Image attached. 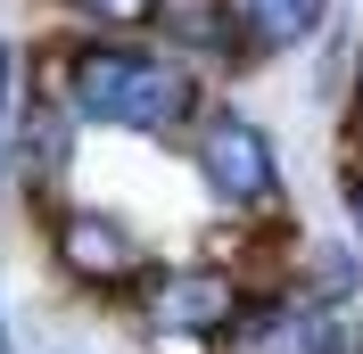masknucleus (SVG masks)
Instances as JSON below:
<instances>
[{"label":"nucleus","mask_w":363,"mask_h":354,"mask_svg":"<svg viewBox=\"0 0 363 354\" xmlns=\"http://www.w3.org/2000/svg\"><path fill=\"white\" fill-rule=\"evenodd\" d=\"M0 354H17V330H9V321H0Z\"/></svg>","instance_id":"14"},{"label":"nucleus","mask_w":363,"mask_h":354,"mask_svg":"<svg viewBox=\"0 0 363 354\" xmlns=\"http://www.w3.org/2000/svg\"><path fill=\"white\" fill-rule=\"evenodd\" d=\"M17 198V173H9V115H0V206Z\"/></svg>","instance_id":"13"},{"label":"nucleus","mask_w":363,"mask_h":354,"mask_svg":"<svg viewBox=\"0 0 363 354\" xmlns=\"http://www.w3.org/2000/svg\"><path fill=\"white\" fill-rule=\"evenodd\" d=\"M58 17V33H116V42H157L165 0H33Z\"/></svg>","instance_id":"9"},{"label":"nucleus","mask_w":363,"mask_h":354,"mask_svg":"<svg viewBox=\"0 0 363 354\" xmlns=\"http://www.w3.org/2000/svg\"><path fill=\"white\" fill-rule=\"evenodd\" d=\"M42 67L58 99L74 108L83 132L108 140H149V149H182V132L206 115L215 83L165 42H116V33H50Z\"/></svg>","instance_id":"1"},{"label":"nucleus","mask_w":363,"mask_h":354,"mask_svg":"<svg viewBox=\"0 0 363 354\" xmlns=\"http://www.w3.org/2000/svg\"><path fill=\"white\" fill-rule=\"evenodd\" d=\"M83 124H74V108L58 99V83H50L42 67V42H33V83H25V108L9 115V173H17V198L25 222H42L50 206L74 198V165H83Z\"/></svg>","instance_id":"5"},{"label":"nucleus","mask_w":363,"mask_h":354,"mask_svg":"<svg viewBox=\"0 0 363 354\" xmlns=\"http://www.w3.org/2000/svg\"><path fill=\"white\" fill-rule=\"evenodd\" d=\"M182 173L199 181V198L215 206L223 222H272V215H297L289 206V156H281V132L264 115H248L231 91L206 99V115L182 132Z\"/></svg>","instance_id":"2"},{"label":"nucleus","mask_w":363,"mask_h":354,"mask_svg":"<svg viewBox=\"0 0 363 354\" xmlns=\"http://www.w3.org/2000/svg\"><path fill=\"white\" fill-rule=\"evenodd\" d=\"M281 288L289 297H306V305H363V247L347 239H330V231H306L297 239V256H289V272H281Z\"/></svg>","instance_id":"7"},{"label":"nucleus","mask_w":363,"mask_h":354,"mask_svg":"<svg viewBox=\"0 0 363 354\" xmlns=\"http://www.w3.org/2000/svg\"><path fill=\"white\" fill-rule=\"evenodd\" d=\"M248 297H256L248 272H231L223 256L190 247V256H157V264H149V280L124 297V321H133V330H182V338L240 346Z\"/></svg>","instance_id":"4"},{"label":"nucleus","mask_w":363,"mask_h":354,"mask_svg":"<svg viewBox=\"0 0 363 354\" xmlns=\"http://www.w3.org/2000/svg\"><path fill=\"white\" fill-rule=\"evenodd\" d=\"M240 8H248V33L264 50V67L272 58H306L339 17V0H240Z\"/></svg>","instance_id":"8"},{"label":"nucleus","mask_w":363,"mask_h":354,"mask_svg":"<svg viewBox=\"0 0 363 354\" xmlns=\"http://www.w3.org/2000/svg\"><path fill=\"white\" fill-rule=\"evenodd\" d=\"M25 83H33V42L0 33V115H17V108H25Z\"/></svg>","instance_id":"11"},{"label":"nucleus","mask_w":363,"mask_h":354,"mask_svg":"<svg viewBox=\"0 0 363 354\" xmlns=\"http://www.w3.org/2000/svg\"><path fill=\"white\" fill-rule=\"evenodd\" d=\"M339 140H363V50H355V74H347V99H339Z\"/></svg>","instance_id":"12"},{"label":"nucleus","mask_w":363,"mask_h":354,"mask_svg":"<svg viewBox=\"0 0 363 354\" xmlns=\"http://www.w3.org/2000/svg\"><path fill=\"white\" fill-rule=\"evenodd\" d=\"M157 42L174 50V58H190V67H199L215 91L248 83V74L264 67V50H256V33H248V8H240V0H165Z\"/></svg>","instance_id":"6"},{"label":"nucleus","mask_w":363,"mask_h":354,"mask_svg":"<svg viewBox=\"0 0 363 354\" xmlns=\"http://www.w3.org/2000/svg\"><path fill=\"white\" fill-rule=\"evenodd\" d=\"M33 239H42L50 280L67 288V297H83V305H108V313H124V297H133V288L149 280V264L165 256V247L149 239V222H140L133 206H116V198L50 206V215L33 222Z\"/></svg>","instance_id":"3"},{"label":"nucleus","mask_w":363,"mask_h":354,"mask_svg":"<svg viewBox=\"0 0 363 354\" xmlns=\"http://www.w3.org/2000/svg\"><path fill=\"white\" fill-rule=\"evenodd\" d=\"M330 190H339V222L363 247V140H330Z\"/></svg>","instance_id":"10"}]
</instances>
